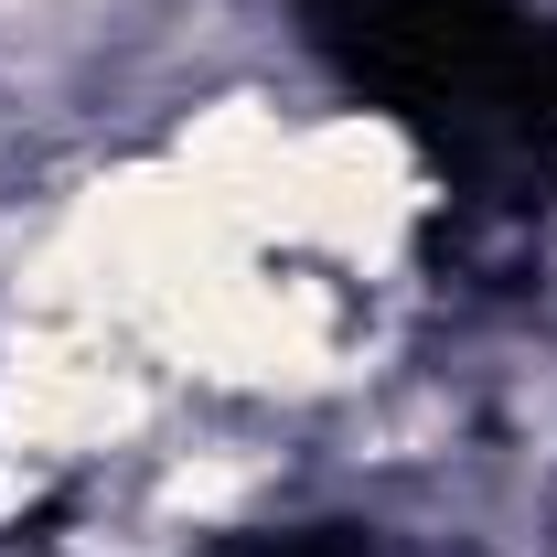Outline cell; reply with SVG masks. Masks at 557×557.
Returning a JSON list of instances; mask_svg holds the SVG:
<instances>
[{"label":"cell","instance_id":"1","mask_svg":"<svg viewBox=\"0 0 557 557\" xmlns=\"http://www.w3.org/2000/svg\"><path fill=\"white\" fill-rule=\"evenodd\" d=\"M322 54H344L397 108H504L515 86V0H300Z\"/></svg>","mask_w":557,"mask_h":557}]
</instances>
